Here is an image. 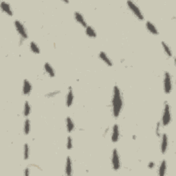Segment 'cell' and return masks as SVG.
Returning <instances> with one entry per match:
<instances>
[{
    "label": "cell",
    "mask_w": 176,
    "mask_h": 176,
    "mask_svg": "<svg viewBox=\"0 0 176 176\" xmlns=\"http://www.w3.org/2000/svg\"><path fill=\"white\" fill-rule=\"evenodd\" d=\"M66 121V127L69 133L72 132L74 129V124L73 121L70 117H68L65 120Z\"/></svg>",
    "instance_id": "obj_17"
},
{
    "label": "cell",
    "mask_w": 176,
    "mask_h": 176,
    "mask_svg": "<svg viewBox=\"0 0 176 176\" xmlns=\"http://www.w3.org/2000/svg\"><path fill=\"white\" fill-rule=\"evenodd\" d=\"M123 107V99L121 92L118 87L116 85L114 88L113 97H112V110H113L114 116L118 117Z\"/></svg>",
    "instance_id": "obj_1"
},
{
    "label": "cell",
    "mask_w": 176,
    "mask_h": 176,
    "mask_svg": "<svg viewBox=\"0 0 176 176\" xmlns=\"http://www.w3.org/2000/svg\"><path fill=\"white\" fill-rule=\"evenodd\" d=\"M32 91V85L28 80L25 79L23 85V94L24 95H29Z\"/></svg>",
    "instance_id": "obj_9"
},
{
    "label": "cell",
    "mask_w": 176,
    "mask_h": 176,
    "mask_svg": "<svg viewBox=\"0 0 176 176\" xmlns=\"http://www.w3.org/2000/svg\"><path fill=\"white\" fill-rule=\"evenodd\" d=\"M85 33H86L87 35L90 37L92 38H95L97 37V32H96L94 29L92 28V26H87L86 29H85Z\"/></svg>",
    "instance_id": "obj_18"
},
{
    "label": "cell",
    "mask_w": 176,
    "mask_h": 176,
    "mask_svg": "<svg viewBox=\"0 0 176 176\" xmlns=\"http://www.w3.org/2000/svg\"><path fill=\"white\" fill-rule=\"evenodd\" d=\"M99 57L105 63H106L108 66H112L113 63H112V60L108 57V56L107 55V54L104 52H101L99 54Z\"/></svg>",
    "instance_id": "obj_13"
},
{
    "label": "cell",
    "mask_w": 176,
    "mask_h": 176,
    "mask_svg": "<svg viewBox=\"0 0 176 176\" xmlns=\"http://www.w3.org/2000/svg\"><path fill=\"white\" fill-rule=\"evenodd\" d=\"M162 45L163 49H164L165 53L166 54V55H167L168 57H172V52H171V50L169 47L168 46V45L166 44V43L165 42H164V41H162Z\"/></svg>",
    "instance_id": "obj_21"
},
{
    "label": "cell",
    "mask_w": 176,
    "mask_h": 176,
    "mask_svg": "<svg viewBox=\"0 0 176 176\" xmlns=\"http://www.w3.org/2000/svg\"><path fill=\"white\" fill-rule=\"evenodd\" d=\"M30 155V149L28 144H24V151H23V158L25 160H28Z\"/></svg>",
    "instance_id": "obj_24"
},
{
    "label": "cell",
    "mask_w": 176,
    "mask_h": 176,
    "mask_svg": "<svg viewBox=\"0 0 176 176\" xmlns=\"http://www.w3.org/2000/svg\"><path fill=\"white\" fill-rule=\"evenodd\" d=\"M1 8L2 11L5 13H6L8 15L12 16L13 13H12V10L10 7V5L8 3L6 2V1H1Z\"/></svg>",
    "instance_id": "obj_8"
},
{
    "label": "cell",
    "mask_w": 176,
    "mask_h": 176,
    "mask_svg": "<svg viewBox=\"0 0 176 176\" xmlns=\"http://www.w3.org/2000/svg\"><path fill=\"white\" fill-rule=\"evenodd\" d=\"M146 27L147 29L151 33L155 34V35H158V31L157 28H155V26L150 21H147L146 23Z\"/></svg>",
    "instance_id": "obj_15"
},
{
    "label": "cell",
    "mask_w": 176,
    "mask_h": 176,
    "mask_svg": "<svg viewBox=\"0 0 176 176\" xmlns=\"http://www.w3.org/2000/svg\"><path fill=\"white\" fill-rule=\"evenodd\" d=\"M74 18H75L76 21H77L79 23H80L83 27L86 28V27L88 26H87V23L86 21H85L84 17H83V16L80 13V12H76L75 13H74Z\"/></svg>",
    "instance_id": "obj_11"
},
{
    "label": "cell",
    "mask_w": 176,
    "mask_h": 176,
    "mask_svg": "<svg viewBox=\"0 0 176 176\" xmlns=\"http://www.w3.org/2000/svg\"><path fill=\"white\" fill-rule=\"evenodd\" d=\"M172 79L171 76L168 73V72L164 73V92L166 94H169L172 91Z\"/></svg>",
    "instance_id": "obj_3"
},
{
    "label": "cell",
    "mask_w": 176,
    "mask_h": 176,
    "mask_svg": "<svg viewBox=\"0 0 176 176\" xmlns=\"http://www.w3.org/2000/svg\"><path fill=\"white\" fill-rule=\"evenodd\" d=\"M72 173V163L70 157L67 158L65 164V174L67 175H71Z\"/></svg>",
    "instance_id": "obj_14"
},
{
    "label": "cell",
    "mask_w": 176,
    "mask_h": 176,
    "mask_svg": "<svg viewBox=\"0 0 176 176\" xmlns=\"http://www.w3.org/2000/svg\"><path fill=\"white\" fill-rule=\"evenodd\" d=\"M127 4L129 8L131 10V12L135 14V16L138 18V19L140 20L144 19V16H143L142 12L140 11V8L137 6V5L135 3L131 1H128Z\"/></svg>",
    "instance_id": "obj_4"
},
{
    "label": "cell",
    "mask_w": 176,
    "mask_h": 176,
    "mask_svg": "<svg viewBox=\"0 0 176 176\" xmlns=\"http://www.w3.org/2000/svg\"><path fill=\"white\" fill-rule=\"evenodd\" d=\"M73 100H74V94L73 91H72V89L71 88H69L68 94H67L66 97V105L70 108L72 106V103H73Z\"/></svg>",
    "instance_id": "obj_12"
},
{
    "label": "cell",
    "mask_w": 176,
    "mask_h": 176,
    "mask_svg": "<svg viewBox=\"0 0 176 176\" xmlns=\"http://www.w3.org/2000/svg\"><path fill=\"white\" fill-rule=\"evenodd\" d=\"M23 131H24V134L26 135H28L30 131V120L26 119L24 123V128H23Z\"/></svg>",
    "instance_id": "obj_22"
},
{
    "label": "cell",
    "mask_w": 176,
    "mask_h": 176,
    "mask_svg": "<svg viewBox=\"0 0 176 176\" xmlns=\"http://www.w3.org/2000/svg\"><path fill=\"white\" fill-rule=\"evenodd\" d=\"M30 50H31V51L34 54H39L40 53V49L39 48V46H37V43L33 42V41L30 42Z\"/></svg>",
    "instance_id": "obj_20"
},
{
    "label": "cell",
    "mask_w": 176,
    "mask_h": 176,
    "mask_svg": "<svg viewBox=\"0 0 176 176\" xmlns=\"http://www.w3.org/2000/svg\"><path fill=\"white\" fill-rule=\"evenodd\" d=\"M59 91H56V92H52V93H49V94H48L46 95V97H48V98H50V97H54V96H56L57 95V94H58V93H59Z\"/></svg>",
    "instance_id": "obj_26"
},
{
    "label": "cell",
    "mask_w": 176,
    "mask_h": 176,
    "mask_svg": "<svg viewBox=\"0 0 176 176\" xmlns=\"http://www.w3.org/2000/svg\"><path fill=\"white\" fill-rule=\"evenodd\" d=\"M44 69L50 77H54V76H55V72H54V69L52 68L51 65H50L49 63H45Z\"/></svg>",
    "instance_id": "obj_16"
},
{
    "label": "cell",
    "mask_w": 176,
    "mask_h": 176,
    "mask_svg": "<svg viewBox=\"0 0 176 176\" xmlns=\"http://www.w3.org/2000/svg\"><path fill=\"white\" fill-rule=\"evenodd\" d=\"M168 148V136L166 134H164L162 137V142H161V151L162 153H166Z\"/></svg>",
    "instance_id": "obj_10"
},
{
    "label": "cell",
    "mask_w": 176,
    "mask_h": 176,
    "mask_svg": "<svg viewBox=\"0 0 176 176\" xmlns=\"http://www.w3.org/2000/svg\"><path fill=\"white\" fill-rule=\"evenodd\" d=\"M120 137V131H119V127L117 124L114 125L112 129V140L113 142H116L118 141Z\"/></svg>",
    "instance_id": "obj_7"
},
{
    "label": "cell",
    "mask_w": 176,
    "mask_h": 176,
    "mask_svg": "<svg viewBox=\"0 0 176 176\" xmlns=\"http://www.w3.org/2000/svg\"><path fill=\"white\" fill-rule=\"evenodd\" d=\"M160 123H157V126H156V130H155V133H156V135L158 136H160Z\"/></svg>",
    "instance_id": "obj_27"
},
{
    "label": "cell",
    "mask_w": 176,
    "mask_h": 176,
    "mask_svg": "<svg viewBox=\"0 0 176 176\" xmlns=\"http://www.w3.org/2000/svg\"><path fill=\"white\" fill-rule=\"evenodd\" d=\"M30 112H31V108H30V105L29 104L28 101L25 102L24 105V110H23V114H24L25 116H28L30 115Z\"/></svg>",
    "instance_id": "obj_23"
},
{
    "label": "cell",
    "mask_w": 176,
    "mask_h": 176,
    "mask_svg": "<svg viewBox=\"0 0 176 176\" xmlns=\"http://www.w3.org/2000/svg\"><path fill=\"white\" fill-rule=\"evenodd\" d=\"M166 162L165 160H163L162 162H161L160 166L159 167V171L158 174L160 175L163 176L165 175V173H166Z\"/></svg>",
    "instance_id": "obj_19"
},
{
    "label": "cell",
    "mask_w": 176,
    "mask_h": 176,
    "mask_svg": "<svg viewBox=\"0 0 176 176\" xmlns=\"http://www.w3.org/2000/svg\"><path fill=\"white\" fill-rule=\"evenodd\" d=\"M14 26H15L16 30L23 39L28 38V33H27L26 28L21 21H19V20H15L14 21Z\"/></svg>",
    "instance_id": "obj_5"
},
{
    "label": "cell",
    "mask_w": 176,
    "mask_h": 176,
    "mask_svg": "<svg viewBox=\"0 0 176 176\" xmlns=\"http://www.w3.org/2000/svg\"><path fill=\"white\" fill-rule=\"evenodd\" d=\"M67 148L68 149H72V139L70 136L68 138V141H67Z\"/></svg>",
    "instance_id": "obj_25"
},
{
    "label": "cell",
    "mask_w": 176,
    "mask_h": 176,
    "mask_svg": "<svg viewBox=\"0 0 176 176\" xmlns=\"http://www.w3.org/2000/svg\"><path fill=\"white\" fill-rule=\"evenodd\" d=\"M171 121V114L170 111V106L168 103L164 105L162 114V125L163 126H167Z\"/></svg>",
    "instance_id": "obj_2"
},
{
    "label": "cell",
    "mask_w": 176,
    "mask_h": 176,
    "mask_svg": "<svg viewBox=\"0 0 176 176\" xmlns=\"http://www.w3.org/2000/svg\"><path fill=\"white\" fill-rule=\"evenodd\" d=\"M29 168H26V169H25V175H29Z\"/></svg>",
    "instance_id": "obj_29"
},
{
    "label": "cell",
    "mask_w": 176,
    "mask_h": 176,
    "mask_svg": "<svg viewBox=\"0 0 176 176\" xmlns=\"http://www.w3.org/2000/svg\"><path fill=\"white\" fill-rule=\"evenodd\" d=\"M154 166H155V163H154L153 162H150L149 163L148 167L149 168H154Z\"/></svg>",
    "instance_id": "obj_28"
},
{
    "label": "cell",
    "mask_w": 176,
    "mask_h": 176,
    "mask_svg": "<svg viewBox=\"0 0 176 176\" xmlns=\"http://www.w3.org/2000/svg\"><path fill=\"white\" fill-rule=\"evenodd\" d=\"M112 167L114 170L118 171L121 168V162H120V158L118 151L114 149L112 151Z\"/></svg>",
    "instance_id": "obj_6"
}]
</instances>
